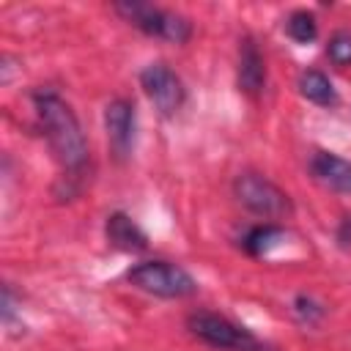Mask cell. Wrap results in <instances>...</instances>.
<instances>
[{
	"label": "cell",
	"mask_w": 351,
	"mask_h": 351,
	"mask_svg": "<svg viewBox=\"0 0 351 351\" xmlns=\"http://www.w3.org/2000/svg\"><path fill=\"white\" fill-rule=\"evenodd\" d=\"M30 101L36 126L60 170L55 195L60 200H74L93 178V154L85 129L74 107L55 88H36L30 93Z\"/></svg>",
	"instance_id": "obj_1"
},
{
	"label": "cell",
	"mask_w": 351,
	"mask_h": 351,
	"mask_svg": "<svg viewBox=\"0 0 351 351\" xmlns=\"http://www.w3.org/2000/svg\"><path fill=\"white\" fill-rule=\"evenodd\" d=\"M184 326L197 343H203L214 351H277L271 343L261 340L244 324H239L222 313H214V310L186 313Z\"/></svg>",
	"instance_id": "obj_2"
},
{
	"label": "cell",
	"mask_w": 351,
	"mask_h": 351,
	"mask_svg": "<svg viewBox=\"0 0 351 351\" xmlns=\"http://www.w3.org/2000/svg\"><path fill=\"white\" fill-rule=\"evenodd\" d=\"M230 192L236 197V203L258 217L261 222H280L288 219L293 214V197L269 176L258 173V170H241L236 173Z\"/></svg>",
	"instance_id": "obj_3"
},
{
	"label": "cell",
	"mask_w": 351,
	"mask_h": 351,
	"mask_svg": "<svg viewBox=\"0 0 351 351\" xmlns=\"http://www.w3.org/2000/svg\"><path fill=\"white\" fill-rule=\"evenodd\" d=\"M112 11L126 25L140 30L143 36L159 38V41H167V44L181 47L195 33V25H192L189 16H184L178 11H170V8H162V5H154V3H145V0H121V3H112Z\"/></svg>",
	"instance_id": "obj_4"
},
{
	"label": "cell",
	"mask_w": 351,
	"mask_h": 351,
	"mask_svg": "<svg viewBox=\"0 0 351 351\" xmlns=\"http://www.w3.org/2000/svg\"><path fill=\"white\" fill-rule=\"evenodd\" d=\"M126 282L148 296H156V299H192L197 293V280L181 266V263H173V261H165V258H148V261H140L134 266L126 269Z\"/></svg>",
	"instance_id": "obj_5"
},
{
	"label": "cell",
	"mask_w": 351,
	"mask_h": 351,
	"mask_svg": "<svg viewBox=\"0 0 351 351\" xmlns=\"http://www.w3.org/2000/svg\"><path fill=\"white\" fill-rule=\"evenodd\" d=\"M140 80V88L145 93V99L151 101V107L156 110L159 118H176L184 104H186V85L181 80V74L165 63V60H154L148 66L140 69L137 74Z\"/></svg>",
	"instance_id": "obj_6"
},
{
	"label": "cell",
	"mask_w": 351,
	"mask_h": 351,
	"mask_svg": "<svg viewBox=\"0 0 351 351\" xmlns=\"http://www.w3.org/2000/svg\"><path fill=\"white\" fill-rule=\"evenodd\" d=\"M104 134L107 151L115 165H126L134 151L137 137V107L126 96H115L104 104Z\"/></svg>",
	"instance_id": "obj_7"
},
{
	"label": "cell",
	"mask_w": 351,
	"mask_h": 351,
	"mask_svg": "<svg viewBox=\"0 0 351 351\" xmlns=\"http://www.w3.org/2000/svg\"><path fill=\"white\" fill-rule=\"evenodd\" d=\"M266 58L255 41L252 33H244L239 38V52H236V88L250 96V99H258L263 90H266Z\"/></svg>",
	"instance_id": "obj_8"
},
{
	"label": "cell",
	"mask_w": 351,
	"mask_h": 351,
	"mask_svg": "<svg viewBox=\"0 0 351 351\" xmlns=\"http://www.w3.org/2000/svg\"><path fill=\"white\" fill-rule=\"evenodd\" d=\"M307 170L329 192L351 195V159L335 151H326V148H315L307 159Z\"/></svg>",
	"instance_id": "obj_9"
},
{
	"label": "cell",
	"mask_w": 351,
	"mask_h": 351,
	"mask_svg": "<svg viewBox=\"0 0 351 351\" xmlns=\"http://www.w3.org/2000/svg\"><path fill=\"white\" fill-rule=\"evenodd\" d=\"M104 241L115 252L137 255L148 250V233L140 228V222L126 211H110L104 217Z\"/></svg>",
	"instance_id": "obj_10"
},
{
	"label": "cell",
	"mask_w": 351,
	"mask_h": 351,
	"mask_svg": "<svg viewBox=\"0 0 351 351\" xmlns=\"http://www.w3.org/2000/svg\"><path fill=\"white\" fill-rule=\"evenodd\" d=\"M296 88H299L302 99H307L310 104L324 107V110H332V107H337V101H340L337 88H335V82L329 80V74H324L321 69H313V66L299 71Z\"/></svg>",
	"instance_id": "obj_11"
},
{
	"label": "cell",
	"mask_w": 351,
	"mask_h": 351,
	"mask_svg": "<svg viewBox=\"0 0 351 351\" xmlns=\"http://www.w3.org/2000/svg\"><path fill=\"white\" fill-rule=\"evenodd\" d=\"M285 236H288V230H285L282 222H255V225H250V228L241 233L239 247H241L244 255H250V258H263V255H266L271 247H277Z\"/></svg>",
	"instance_id": "obj_12"
},
{
	"label": "cell",
	"mask_w": 351,
	"mask_h": 351,
	"mask_svg": "<svg viewBox=\"0 0 351 351\" xmlns=\"http://www.w3.org/2000/svg\"><path fill=\"white\" fill-rule=\"evenodd\" d=\"M291 315H293L296 324H302L307 329H318L326 321L329 307L321 299H315L313 293H296L291 299Z\"/></svg>",
	"instance_id": "obj_13"
},
{
	"label": "cell",
	"mask_w": 351,
	"mask_h": 351,
	"mask_svg": "<svg viewBox=\"0 0 351 351\" xmlns=\"http://www.w3.org/2000/svg\"><path fill=\"white\" fill-rule=\"evenodd\" d=\"M285 36L293 44H313L318 38V16L307 8H293L285 16Z\"/></svg>",
	"instance_id": "obj_14"
},
{
	"label": "cell",
	"mask_w": 351,
	"mask_h": 351,
	"mask_svg": "<svg viewBox=\"0 0 351 351\" xmlns=\"http://www.w3.org/2000/svg\"><path fill=\"white\" fill-rule=\"evenodd\" d=\"M326 58L337 69L351 66V30H335L326 41Z\"/></svg>",
	"instance_id": "obj_15"
},
{
	"label": "cell",
	"mask_w": 351,
	"mask_h": 351,
	"mask_svg": "<svg viewBox=\"0 0 351 351\" xmlns=\"http://www.w3.org/2000/svg\"><path fill=\"white\" fill-rule=\"evenodd\" d=\"M335 241L340 250H351V214H343L335 228Z\"/></svg>",
	"instance_id": "obj_16"
}]
</instances>
